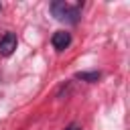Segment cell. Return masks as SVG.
Returning <instances> with one entry per match:
<instances>
[{"label": "cell", "instance_id": "cell-5", "mask_svg": "<svg viewBox=\"0 0 130 130\" xmlns=\"http://www.w3.org/2000/svg\"><path fill=\"white\" fill-rule=\"evenodd\" d=\"M65 130H81V128H79V126H77V124H69V126H67V128H65Z\"/></svg>", "mask_w": 130, "mask_h": 130}, {"label": "cell", "instance_id": "cell-3", "mask_svg": "<svg viewBox=\"0 0 130 130\" xmlns=\"http://www.w3.org/2000/svg\"><path fill=\"white\" fill-rule=\"evenodd\" d=\"M16 35L14 32H4V37L0 39V55L2 57H8V55H12L14 53V49H16Z\"/></svg>", "mask_w": 130, "mask_h": 130}, {"label": "cell", "instance_id": "cell-4", "mask_svg": "<svg viewBox=\"0 0 130 130\" xmlns=\"http://www.w3.org/2000/svg\"><path fill=\"white\" fill-rule=\"evenodd\" d=\"M100 77H102L100 71H79V73H75V79H81V81H87V83H93Z\"/></svg>", "mask_w": 130, "mask_h": 130}, {"label": "cell", "instance_id": "cell-2", "mask_svg": "<svg viewBox=\"0 0 130 130\" xmlns=\"http://www.w3.org/2000/svg\"><path fill=\"white\" fill-rule=\"evenodd\" d=\"M51 45H53L55 51H65V49L71 45V35H69L67 30H57V32H53V37H51Z\"/></svg>", "mask_w": 130, "mask_h": 130}, {"label": "cell", "instance_id": "cell-1", "mask_svg": "<svg viewBox=\"0 0 130 130\" xmlns=\"http://www.w3.org/2000/svg\"><path fill=\"white\" fill-rule=\"evenodd\" d=\"M81 6H83V4L69 6V4L63 2V0H55V2H51V12H53V16H55L57 20L75 24V22L79 20V8H81Z\"/></svg>", "mask_w": 130, "mask_h": 130}]
</instances>
